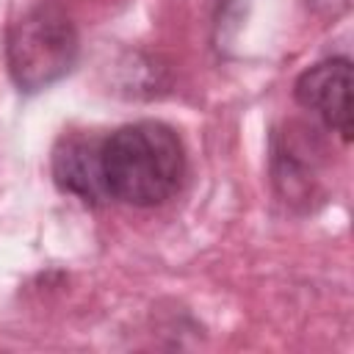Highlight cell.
<instances>
[{"label": "cell", "mask_w": 354, "mask_h": 354, "mask_svg": "<svg viewBox=\"0 0 354 354\" xmlns=\"http://www.w3.org/2000/svg\"><path fill=\"white\" fill-rule=\"evenodd\" d=\"M185 174L180 136L160 122H133L102 141V180L108 199L136 207L166 202Z\"/></svg>", "instance_id": "cell-1"}, {"label": "cell", "mask_w": 354, "mask_h": 354, "mask_svg": "<svg viewBox=\"0 0 354 354\" xmlns=\"http://www.w3.org/2000/svg\"><path fill=\"white\" fill-rule=\"evenodd\" d=\"M296 100L343 141L351 138V61L326 58L301 72Z\"/></svg>", "instance_id": "cell-3"}, {"label": "cell", "mask_w": 354, "mask_h": 354, "mask_svg": "<svg viewBox=\"0 0 354 354\" xmlns=\"http://www.w3.org/2000/svg\"><path fill=\"white\" fill-rule=\"evenodd\" d=\"M77 61V33L69 17L53 6L39 3L25 11L6 36V64L19 91H41L61 80Z\"/></svg>", "instance_id": "cell-2"}, {"label": "cell", "mask_w": 354, "mask_h": 354, "mask_svg": "<svg viewBox=\"0 0 354 354\" xmlns=\"http://www.w3.org/2000/svg\"><path fill=\"white\" fill-rule=\"evenodd\" d=\"M102 141L86 133H66L53 149V177L61 191L97 205L108 199L102 180Z\"/></svg>", "instance_id": "cell-4"}, {"label": "cell", "mask_w": 354, "mask_h": 354, "mask_svg": "<svg viewBox=\"0 0 354 354\" xmlns=\"http://www.w3.org/2000/svg\"><path fill=\"white\" fill-rule=\"evenodd\" d=\"M304 3H307L310 11H315L324 19H335V17L346 14L348 6H351V0H304Z\"/></svg>", "instance_id": "cell-5"}]
</instances>
